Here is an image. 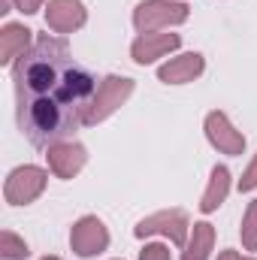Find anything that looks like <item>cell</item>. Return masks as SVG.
<instances>
[{
  "label": "cell",
  "instance_id": "cell-1",
  "mask_svg": "<svg viewBox=\"0 0 257 260\" xmlns=\"http://www.w3.org/2000/svg\"><path fill=\"white\" fill-rule=\"evenodd\" d=\"M12 88L21 133L34 145L49 148L82 124L97 82L73 61L64 40L43 34L30 52L12 64Z\"/></svg>",
  "mask_w": 257,
  "mask_h": 260
},
{
  "label": "cell",
  "instance_id": "cell-2",
  "mask_svg": "<svg viewBox=\"0 0 257 260\" xmlns=\"http://www.w3.org/2000/svg\"><path fill=\"white\" fill-rule=\"evenodd\" d=\"M191 15L185 0H142L133 9V27L139 34H154V30H170L185 24Z\"/></svg>",
  "mask_w": 257,
  "mask_h": 260
},
{
  "label": "cell",
  "instance_id": "cell-3",
  "mask_svg": "<svg viewBox=\"0 0 257 260\" xmlns=\"http://www.w3.org/2000/svg\"><path fill=\"white\" fill-rule=\"evenodd\" d=\"M133 88H136V85H133V79H127V76H106V79L97 85L91 103L85 106L82 124H100V121H106L112 112H118V109L130 100Z\"/></svg>",
  "mask_w": 257,
  "mask_h": 260
},
{
  "label": "cell",
  "instance_id": "cell-4",
  "mask_svg": "<svg viewBox=\"0 0 257 260\" xmlns=\"http://www.w3.org/2000/svg\"><path fill=\"white\" fill-rule=\"evenodd\" d=\"M136 239H145V236H167L173 245L185 248L188 236H191V221H188V212L185 209H164V212H154L148 218H142L136 227H133Z\"/></svg>",
  "mask_w": 257,
  "mask_h": 260
},
{
  "label": "cell",
  "instance_id": "cell-5",
  "mask_svg": "<svg viewBox=\"0 0 257 260\" xmlns=\"http://www.w3.org/2000/svg\"><path fill=\"white\" fill-rule=\"evenodd\" d=\"M49 185V173L43 167H34V164H24V167H15L6 182H3V197L9 206H30L37 197L46 191Z\"/></svg>",
  "mask_w": 257,
  "mask_h": 260
},
{
  "label": "cell",
  "instance_id": "cell-6",
  "mask_svg": "<svg viewBox=\"0 0 257 260\" xmlns=\"http://www.w3.org/2000/svg\"><path fill=\"white\" fill-rule=\"evenodd\" d=\"M70 248L76 257H97L109 248V230L97 215H82L70 230Z\"/></svg>",
  "mask_w": 257,
  "mask_h": 260
},
{
  "label": "cell",
  "instance_id": "cell-7",
  "mask_svg": "<svg viewBox=\"0 0 257 260\" xmlns=\"http://www.w3.org/2000/svg\"><path fill=\"white\" fill-rule=\"evenodd\" d=\"M203 130H206V139H209L221 154H230V157L245 154V136H242V130L233 127V121H230L224 112L212 109V112L206 115V121H203Z\"/></svg>",
  "mask_w": 257,
  "mask_h": 260
},
{
  "label": "cell",
  "instance_id": "cell-8",
  "mask_svg": "<svg viewBox=\"0 0 257 260\" xmlns=\"http://www.w3.org/2000/svg\"><path fill=\"white\" fill-rule=\"evenodd\" d=\"M46 160H49V170L58 179H76L85 170V164H88V148L82 142L61 139V142L46 148Z\"/></svg>",
  "mask_w": 257,
  "mask_h": 260
},
{
  "label": "cell",
  "instance_id": "cell-9",
  "mask_svg": "<svg viewBox=\"0 0 257 260\" xmlns=\"http://www.w3.org/2000/svg\"><path fill=\"white\" fill-rule=\"evenodd\" d=\"M182 46V37L179 34H170V30H154V34H139L130 46V58L133 64L145 67V64H154L167 55H173L176 49Z\"/></svg>",
  "mask_w": 257,
  "mask_h": 260
},
{
  "label": "cell",
  "instance_id": "cell-10",
  "mask_svg": "<svg viewBox=\"0 0 257 260\" xmlns=\"http://www.w3.org/2000/svg\"><path fill=\"white\" fill-rule=\"evenodd\" d=\"M88 21V9L82 0H49L46 6V27L55 34H73Z\"/></svg>",
  "mask_w": 257,
  "mask_h": 260
},
{
  "label": "cell",
  "instance_id": "cell-11",
  "mask_svg": "<svg viewBox=\"0 0 257 260\" xmlns=\"http://www.w3.org/2000/svg\"><path fill=\"white\" fill-rule=\"evenodd\" d=\"M203 70H206V58L200 52H185V55H176L167 64L157 67V79L164 85H188L203 76Z\"/></svg>",
  "mask_w": 257,
  "mask_h": 260
},
{
  "label": "cell",
  "instance_id": "cell-12",
  "mask_svg": "<svg viewBox=\"0 0 257 260\" xmlns=\"http://www.w3.org/2000/svg\"><path fill=\"white\" fill-rule=\"evenodd\" d=\"M34 46V30L18 24V21H6L0 27V64L12 67L21 55H27Z\"/></svg>",
  "mask_w": 257,
  "mask_h": 260
},
{
  "label": "cell",
  "instance_id": "cell-13",
  "mask_svg": "<svg viewBox=\"0 0 257 260\" xmlns=\"http://www.w3.org/2000/svg\"><path fill=\"white\" fill-rule=\"evenodd\" d=\"M227 194H230V170H227L224 164H218V167H212L209 185H206L203 200H200V212H203V215H212V212L227 200Z\"/></svg>",
  "mask_w": 257,
  "mask_h": 260
},
{
  "label": "cell",
  "instance_id": "cell-14",
  "mask_svg": "<svg viewBox=\"0 0 257 260\" xmlns=\"http://www.w3.org/2000/svg\"><path fill=\"white\" fill-rule=\"evenodd\" d=\"M212 248H215V227L209 221H197L191 227L188 242H185L182 260H209L212 257Z\"/></svg>",
  "mask_w": 257,
  "mask_h": 260
},
{
  "label": "cell",
  "instance_id": "cell-15",
  "mask_svg": "<svg viewBox=\"0 0 257 260\" xmlns=\"http://www.w3.org/2000/svg\"><path fill=\"white\" fill-rule=\"evenodd\" d=\"M30 248L21 236H15L12 230H3L0 233V257L3 260H27Z\"/></svg>",
  "mask_w": 257,
  "mask_h": 260
},
{
  "label": "cell",
  "instance_id": "cell-16",
  "mask_svg": "<svg viewBox=\"0 0 257 260\" xmlns=\"http://www.w3.org/2000/svg\"><path fill=\"white\" fill-rule=\"evenodd\" d=\"M239 239L245 251H257V200L248 203L245 215H242V227H239Z\"/></svg>",
  "mask_w": 257,
  "mask_h": 260
},
{
  "label": "cell",
  "instance_id": "cell-17",
  "mask_svg": "<svg viewBox=\"0 0 257 260\" xmlns=\"http://www.w3.org/2000/svg\"><path fill=\"white\" fill-rule=\"evenodd\" d=\"M139 260H173V251H170V245H164V242H148V245L139 251Z\"/></svg>",
  "mask_w": 257,
  "mask_h": 260
},
{
  "label": "cell",
  "instance_id": "cell-18",
  "mask_svg": "<svg viewBox=\"0 0 257 260\" xmlns=\"http://www.w3.org/2000/svg\"><path fill=\"white\" fill-rule=\"evenodd\" d=\"M239 191H242V194L257 191V154L251 157V164L245 167V173H242V179H239Z\"/></svg>",
  "mask_w": 257,
  "mask_h": 260
},
{
  "label": "cell",
  "instance_id": "cell-19",
  "mask_svg": "<svg viewBox=\"0 0 257 260\" xmlns=\"http://www.w3.org/2000/svg\"><path fill=\"white\" fill-rule=\"evenodd\" d=\"M43 3H46V0H15V9L24 12V15H34V12L43 9Z\"/></svg>",
  "mask_w": 257,
  "mask_h": 260
},
{
  "label": "cell",
  "instance_id": "cell-20",
  "mask_svg": "<svg viewBox=\"0 0 257 260\" xmlns=\"http://www.w3.org/2000/svg\"><path fill=\"white\" fill-rule=\"evenodd\" d=\"M218 260H257V257H251V254H239V251L227 248V251H221V254H218Z\"/></svg>",
  "mask_w": 257,
  "mask_h": 260
},
{
  "label": "cell",
  "instance_id": "cell-21",
  "mask_svg": "<svg viewBox=\"0 0 257 260\" xmlns=\"http://www.w3.org/2000/svg\"><path fill=\"white\" fill-rule=\"evenodd\" d=\"M12 3H15V0H0V12H3V15H6V12H12V9H9Z\"/></svg>",
  "mask_w": 257,
  "mask_h": 260
},
{
  "label": "cell",
  "instance_id": "cell-22",
  "mask_svg": "<svg viewBox=\"0 0 257 260\" xmlns=\"http://www.w3.org/2000/svg\"><path fill=\"white\" fill-rule=\"evenodd\" d=\"M43 260H61V257H43Z\"/></svg>",
  "mask_w": 257,
  "mask_h": 260
}]
</instances>
